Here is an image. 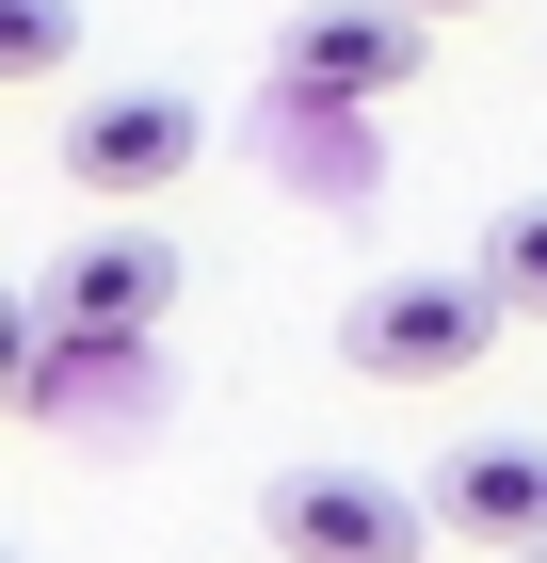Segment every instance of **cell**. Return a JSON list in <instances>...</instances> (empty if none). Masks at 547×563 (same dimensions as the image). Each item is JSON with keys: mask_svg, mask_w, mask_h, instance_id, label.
I'll return each instance as SVG.
<instances>
[{"mask_svg": "<svg viewBox=\"0 0 547 563\" xmlns=\"http://www.w3.org/2000/svg\"><path fill=\"white\" fill-rule=\"evenodd\" d=\"M515 306L483 274H386V290L338 306V371H371V387H467L483 354H500Z\"/></svg>", "mask_w": 547, "mask_h": 563, "instance_id": "cell-1", "label": "cell"}, {"mask_svg": "<svg viewBox=\"0 0 547 563\" xmlns=\"http://www.w3.org/2000/svg\"><path fill=\"white\" fill-rule=\"evenodd\" d=\"M0 371H17V419H48V434H145V419H162V339L17 322V339H0Z\"/></svg>", "mask_w": 547, "mask_h": 563, "instance_id": "cell-2", "label": "cell"}, {"mask_svg": "<svg viewBox=\"0 0 547 563\" xmlns=\"http://www.w3.org/2000/svg\"><path fill=\"white\" fill-rule=\"evenodd\" d=\"M419 65H435L419 0H306L291 33H274V81H291L306 113H371V97H403Z\"/></svg>", "mask_w": 547, "mask_h": 563, "instance_id": "cell-3", "label": "cell"}, {"mask_svg": "<svg viewBox=\"0 0 547 563\" xmlns=\"http://www.w3.org/2000/svg\"><path fill=\"white\" fill-rule=\"evenodd\" d=\"M258 531H274V563H419L435 499H403L386 467H291L258 499Z\"/></svg>", "mask_w": 547, "mask_h": 563, "instance_id": "cell-4", "label": "cell"}, {"mask_svg": "<svg viewBox=\"0 0 547 563\" xmlns=\"http://www.w3.org/2000/svg\"><path fill=\"white\" fill-rule=\"evenodd\" d=\"M194 145H210V113H194L177 81H113V97L65 113V177H81L97 210H145L162 177H194Z\"/></svg>", "mask_w": 547, "mask_h": 563, "instance_id": "cell-5", "label": "cell"}, {"mask_svg": "<svg viewBox=\"0 0 547 563\" xmlns=\"http://www.w3.org/2000/svg\"><path fill=\"white\" fill-rule=\"evenodd\" d=\"M162 306H177V242L162 225H97V242H65L33 274V322H81V339H162Z\"/></svg>", "mask_w": 547, "mask_h": 563, "instance_id": "cell-6", "label": "cell"}, {"mask_svg": "<svg viewBox=\"0 0 547 563\" xmlns=\"http://www.w3.org/2000/svg\"><path fill=\"white\" fill-rule=\"evenodd\" d=\"M419 499H435V531H451V548L532 563V548H547V434H451V467H435Z\"/></svg>", "mask_w": 547, "mask_h": 563, "instance_id": "cell-7", "label": "cell"}, {"mask_svg": "<svg viewBox=\"0 0 547 563\" xmlns=\"http://www.w3.org/2000/svg\"><path fill=\"white\" fill-rule=\"evenodd\" d=\"M467 274H483V290H500L515 322H547V194H532V210H500V225H483V258H467Z\"/></svg>", "mask_w": 547, "mask_h": 563, "instance_id": "cell-8", "label": "cell"}, {"mask_svg": "<svg viewBox=\"0 0 547 563\" xmlns=\"http://www.w3.org/2000/svg\"><path fill=\"white\" fill-rule=\"evenodd\" d=\"M65 48H81V16H65V0H0V81H48Z\"/></svg>", "mask_w": 547, "mask_h": 563, "instance_id": "cell-9", "label": "cell"}, {"mask_svg": "<svg viewBox=\"0 0 547 563\" xmlns=\"http://www.w3.org/2000/svg\"><path fill=\"white\" fill-rule=\"evenodd\" d=\"M419 16H483V0H419Z\"/></svg>", "mask_w": 547, "mask_h": 563, "instance_id": "cell-10", "label": "cell"}, {"mask_svg": "<svg viewBox=\"0 0 547 563\" xmlns=\"http://www.w3.org/2000/svg\"><path fill=\"white\" fill-rule=\"evenodd\" d=\"M532 563H547V548H532Z\"/></svg>", "mask_w": 547, "mask_h": 563, "instance_id": "cell-11", "label": "cell"}]
</instances>
